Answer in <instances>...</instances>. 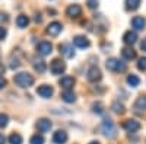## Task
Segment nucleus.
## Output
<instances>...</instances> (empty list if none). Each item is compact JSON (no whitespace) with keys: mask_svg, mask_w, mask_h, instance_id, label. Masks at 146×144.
Wrapping results in <instances>:
<instances>
[{"mask_svg":"<svg viewBox=\"0 0 146 144\" xmlns=\"http://www.w3.org/2000/svg\"><path fill=\"white\" fill-rule=\"evenodd\" d=\"M102 133H104V135H107L108 138H113V137L117 135L115 125H114V122H113L110 118H105L104 121H102Z\"/></svg>","mask_w":146,"mask_h":144,"instance_id":"7ed1b4c3","label":"nucleus"},{"mask_svg":"<svg viewBox=\"0 0 146 144\" xmlns=\"http://www.w3.org/2000/svg\"><path fill=\"white\" fill-rule=\"evenodd\" d=\"M140 50L146 53V38H143V39H142V42H140Z\"/></svg>","mask_w":146,"mask_h":144,"instance_id":"72a5a7b5","label":"nucleus"},{"mask_svg":"<svg viewBox=\"0 0 146 144\" xmlns=\"http://www.w3.org/2000/svg\"><path fill=\"white\" fill-rule=\"evenodd\" d=\"M127 85L130 87H137L140 85V79L136 76V74H129L127 76Z\"/></svg>","mask_w":146,"mask_h":144,"instance_id":"4be33fe9","label":"nucleus"},{"mask_svg":"<svg viewBox=\"0 0 146 144\" xmlns=\"http://www.w3.org/2000/svg\"><path fill=\"white\" fill-rule=\"evenodd\" d=\"M0 20H7V15L6 13H3V15L0 13Z\"/></svg>","mask_w":146,"mask_h":144,"instance_id":"c9c22d12","label":"nucleus"},{"mask_svg":"<svg viewBox=\"0 0 146 144\" xmlns=\"http://www.w3.org/2000/svg\"><path fill=\"white\" fill-rule=\"evenodd\" d=\"M7 85V82H6V79L3 77V76H0V89H3L5 86Z\"/></svg>","mask_w":146,"mask_h":144,"instance_id":"473e14b6","label":"nucleus"},{"mask_svg":"<svg viewBox=\"0 0 146 144\" xmlns=\"http://www.w3.org/2000/svg\"><path fill=\"white\" fill-rule=\"evenodd\" d=\"M6 35H7V29L3 28V26H0V41L5 39V38H6Z\"/></svg>","mask_w":146,"mask_h":144,"instance_id":"7c9ffc66","label":"nucleus"},{"mask_svg":"<svg viewBox=\"0 0 146 144\" xmlns=\"http://www.w3.org/2000/svg\"><path fill=\"white\" fill-rule=\"evenodd\" d=\"M58 48H60V53H62L66 58H73V57H75V51H73V47L70 44H67V42L60 44Z\"/></svg>","mask_w":146,"mask_h":144,"instance_id":"dca6fc26","label":"nucleus"},{"mask_svg":"<svg viewBox=\"0 0 146 144\" xmlns=\"http://www.w3.org/2000/svg\"><path fill=\"white\" fill-rule=\"evenodd\" d=\"M28 23H29V18H28L27 15H19V16L16 18V25H18V28H27Z\"/></svg>","mask_w":146,"mask_h":144,"instance_id":"412c9836","label":"nucleus"},{"mask_svg":"<svg viewBox=\"0 0 146 144\" xmlns=\"http://www.w3.org/2000/svg\"><path fill=\"white\" fill-rule=\"evenodd\" d=\"M63 29V25L60 22H51L50 25L47 26V34L50 35V37H57V35L62 32Z\"/></svg>","mask_w":146,"mask_h":144,"instance_id":"f8f14e48","label":"nucleus"},{"mask_svg":"<svg viewBox=\"0 0 146 144\" xmlns=\"http://www.w3.org/2000/svg\"><path fill=\"white\" fill-rule=\"evenodd\" d=\"M36 53H38L40 55H42V57L50 55V54L53 53V45H51V42L41 41L38 45H36Z\"/></svg>","mask_w":146,"mask_h":144,"instance_id":"423d86ee","label":"nucleus"},{"mask_svg":"<svg viewBox=\"0 0 146 144\" xmlns=\"http://www.w3.org/2000/svg\"><path fill=\"white\" fill-rule=\"evenodd\" d=\"M89 144H101V143H100V141H91Z\"/></svg>","mask_w":146,"mask_h":144,"instance_id":"4c0bfd02","label":"nucleus"},{"mask_svg":"<svg viewBox=\"0 0 146 144\" xmlns=\"http://www.w3.org/2000/svg\"><path fill=\"white\" fill-rule=\"evenodd\" d=\"M88 6L91 9H95V7H98V2L96 0H88Z\"/></svg>","mask_w":146,"mask_h":144,"instance_id":"2f4dec72","label":"nucleus"},{"mask_svg":"<svg viewBox=\"0 0 146 144\" xmlns=\"http://www.w3.org/2000/svg\"><path fill=\"white\" fill-rule=\"evenodd\" d=\"M105 67H107V70L113 71V73H118V71H124L126 70V64L123 61H120L118 58H114V57L107 60Z\"/></svg>","mask_w":146,"mask_h":144,"instance_id":"f03ea898","label":"nucleus"},{"mask_svg":"<svg viewBox=\"0 0 146 144\" xmlns=\"http://www.w3.org/2000/svg\"><path fill=\"white\" fill-rule=\"evenodd\" d=\"M53 124L50 119H47V118H41L38 119V122H36V130L40 131V133H48V131L51 130Z\"/></svg>","mask_w":146,"mask_h":144,"instance_id":"9b49d317","label":"nucleus"},{"mask_svg":"<svg viewBox=\"0 0 146 144\" xmlns=\"http://www.w3.org/2000/svg\"><path fill=\"white\" fill-rule=\"evenodd\" d=\"M35 22H38V23L41 22V15H40V13H38V15L35 16Z\"/></svg>","mask_w":146,"mask_h":144,"instance_id":"e433bc0d","label":"nucleus"},{"mask_svg":"<svg viewBox=\"0 0 146 144\" xmlns=\"http://www.w3.org/2000/svg\"><path fill=\"white\" fill-rule=\"evenodd\" d=\"M80 13H82V9H80L79 5H70V6L66 9V15H67L69 18H73V19L79 18Z\"/></svg>","mask_w":146,"mask_h":144,"instance_id":"2eb2a0df","label":"nucleus"},{"mask_svg":"<svg viewBox=\"0 0 146 144\" xmlns=\"http://www.w3.org/2000/svg\"><path fill=\"white\" fill-rule=\"evenodd\" d=\"M29 143H31V144H44V137H42L41 134H35V135L31 137Z\"/></svg>","mask_w":146,"mask_h":144,"instance_id":"cd10ccee","label":"nucleus"},{"mask_svg":"<svg viewBox=\"0 0 146 144\" xmlns=\"http://www.w3.org/2000/svg\"><path fill=\"white\" fill-rule=\"evenodd\" d=\"M121 55H123V58L127 60V61H131V60L136 58V51L133 50L131 47H126L121 50Z\"/></svg>","mask_w":146,"mask_h":144,"instance_id":"6ab92c4d","label":"nucleus"},{"mask_svg":"<svg viewBox=\"0 0 146 144\" xmlns=\"http://www.w3.org/2000/svg\"><path fill=\"white\" fill-rule=\"evenodd\" d=\"M62 99L66 102V103H73L76 101V95L73 93L72 90H64L63 93H62Z\"/></svg>","mask_w":146,"mask_h":144,"instance_id":"aec40b11","label":"nucleus"},{"mask_svg":"<svg viewBox=\"0 0 146 144\" xmlns=\"http://www.w3.org/2000/svg\"><path fill=\"white\" fill-rule=\"evenodd\" d=\"M36 93H38V95L41 96V98L48 99V98H51V96H53L54 90H53V87H51V86H48V85H41V86L36 87Z\"/></svg>","mask_w":146,"mask_h":144,"instance_id":"1a4fd4ad","label":"nucleus"},{"mask_svg":"<svg viewBox=\"0 0 146 144\" xmlns=\"http://www.w3.org/2000/svg\"><path fill=\"white\" fill-rule=\"evenodd\" d=\"M67 140H69L67 133H66V131H62V130L56 131L54 135H53V143L54 144H64Z\"/></svg>","mask_w":146,"mask_h":144,"instance_id":"4468645a","label":"nucleus"},{"mask_svg":"<svg viewBox=\"0 0 146 144\" xmlns=\"http://www.w3.org/2000/svg\"><path fill=\"white\" fill-rule=\"evenodd\" d=\"M92 111H94V114L101 115V114L104 112V105H102V102H95V103L92 105Z\"/></svg>","mask_w":146,"mask_h":144,"instance_id":"bb28decb","label":"nucleus"},{"mask_svg":"<svg viewBox=\"0 0 146 144\" xmlns=\"http://www.w3.org/2000/svg\"><path fill=\"white\" fill-rule=\"evenodd\" d=\"M9 122V116L6 114H0V128H5Z\"/></svg>","mask_w":146,"mask_h":144,"instance_id":"c85d7f7f","label":"nucleus"},{"mask_svg":"<svg viewBox=\"0 0 146 144\" xmlns=\"http://www.w3.org/2000/svg\"><path fill=\"white\" fill-rule=\"evenodd\" d=\"M64 70H66V64L62 61V60L56 58V60H53V61H51V64H50V71H51L53 74L58 76V74L64 73Z\"/></svg>","mask_w":146,"mask_h":144,"instance_id":"39448f33","label":"nucleus"},{"mask_svg":"<svg viewBox=\"0 0 146 144\" xmlns=\"http://www.w3.org/2000/svg\"><path fill=\"white\" fill-rule=\"evenodd\" d=\"M111 108H113V111H114L115 114H124V111H126V109H124V105L120 103L118 101H115V102L113 103Z\"/></svg>","mask_w":146,"mask_h":144,"instance_id":"a878e982","label":"nucleus"},{"mask_svg":"<svg viewBox=\"0 0 146 144\" xmlns=\"http://www.w3.org/2000/svg\"><path fill=\"white\" fill-rule=\"evenodd\" d=\"M34 68L38 71V73H44L45 68H47V64L42 61V60H38V61H34Z\"/></svg>","mask_w":146,"mask_h":144,"instance_id":"393cba45","label":"nucleus"},{"mask_svg":"<svg viewBox=\"0 0 146 144\" xmlns=\"http://www.w3.org/2000/svg\"><path fill=\"white\" fill-rule=\"evenodd\" d=\"M146 111V95H140L133 103V112L140 115Z\"/></svg>","mask_w":146,"mask_h":144,"instance_id":"20e7f679","label":"nucleus"},{"mask_svg":"<svg viewBox=\"0 0 146 144\" xmlns=\"http://www.w3.org/2000/svg\"><path fill=\"white\" fill-rule=\"evenodd\" d=\"M126 9L127 10H136L140 6V0H126Z\"/></svg>","mask_w":146,"mask_h":144,"instance_id":"5701e85b","label":"nucleus"},{"mask_svg":"<svg viewBox=\"0 0 146 144\" xmlns=\"http://www.w3.org/2000/svg\"><path fill=\"white\" fill-rule=\"evenodd\" d=\"M131 26L135 28L136 31H142L146 26V19L143 16H135L131 19Z\"/></svg>","mask_w":146,"mask_h":144,"instance_id":"f3484780","label":"nucleus"},{"mask_svg":"<svg viewBox=\"0 0 146 144\" xmlns=\"http://www.w3.org/2000/svg\"><path fill=\"white\" fill-rule=\"evenodd\" d=\"M140 122L139 121H136V119H126V121L123 122V128L127 131V133H136V131H139L140 130Z\"/></svg>","mask_w":146,"mask_h":144,"instance_id":"6e6552de","label":"nucleus"},{"mask_svg":"<svg viewBox=\"0 0 146 144\" xmlns=\"http://www.w3.org/2000/svg\"><path fill=\"white\" fill-rule=\"evenodd\" d=\"M86 79H88V80H89L91 83H96V82H100V80L102 79L101 70H100L98 67H95V66L89 67L88 73H86Z\"/></svg>","mask_w":146,"mask_h":144,"instance_id":"0eeeda50","label":"nucleus"},{"mask_svg":"<svg viewBox=\"0 0 146 144\" xmlns=\"http://www.w3.org/2000/svg\"><path fill=\"white\" fill-rule=\"evenodd\" d=\"M34 76L27 73V71H21V73L15 74L13 76V83L19 87H23V89H28L34 85Z\"/></svg>","mask_w":146,"mask_h":144,"instance_id":"f257e3e1","label":"nucleus"},{"mask_svg":"<svg viewBox=\"0 0 146 144\" xmlns=\"http://www.w3.org/2000/svg\"><path fill=\"white\" fill-rule=\"evenodd\" d=\"M123 41L127 44V45H133L136 41H137V34H136V31H127L124 35H123Z\"/></svg>","mask_w":146,"mask_h":144,"instance_id":"a211bd4d","label":"nucleus"},{"mask_svg":"<svg viewBox=\"0 0 146 144\" xmlns=\"http://www.w3.org/2000/svg\"><path fill=\"white\" fill-rule=\"evenodd\" d=\"M137 68H139L140 71H146V57L139 58V61H137Z\"/></svg>","mask_w":146,"mask_h":144,"instance_id":"c756f323","label":"nucleus"},{"mask_svg":"<svg viewBox=\"0 0 146 144\" xmlns=\"http://www.w3.org/2000/svg\"><path fill=\"white\" fill-rule=\"evenodd\" d=\"M58 85L64 90H72V87L75 86V79H73L72 76H64V77H62L58 80Z\"/></svg>","mask_w":146,"mask_h":144,"instance_id":"ddd939ff","label":"nucleus"},{"mask_svg":"<svg viewBox=\"0 0 146 144\" xmlns=\"http://www.w3.org/2000/svg\"><path fill=\"white\" fill-rule=\"evenodd\" d=\"M6 143V138H5V135L3 134H0V144H5Z\"/></svg>","mask_w":146,"mask_h":144,"instance_id":"f704fd0d","label":"nucleus"},{"mask_svg":"<svg viewBox=\"0 0 146 144\" xmlns=\"http://www.w3.org/2000/svg\"><path fill=\"white\" fill-rule=\"evenodd\" d=\"M73 44L75 47L80 48V50H85V48H89L91 47V42L86 37H83V35H78V37L73 38Z\"/></svg>","mask_w":146,"mask_h":144,"instance_id":"9d476101","label":"nucleus"},{"mask_svg":"<svg viewBox=\"0 0 146 144\" xmlns=\"http://www.w3.org/2000/svg\"><path fill=\"white\" fill-rule=\"evenodd\" d=\"M9 144H22V135L18 133H12L9 135Z\"/></svg>","mask_w":146,"mask_h":144,"instance_id":"b1692460","label":"nucleus"}]
</instances>
